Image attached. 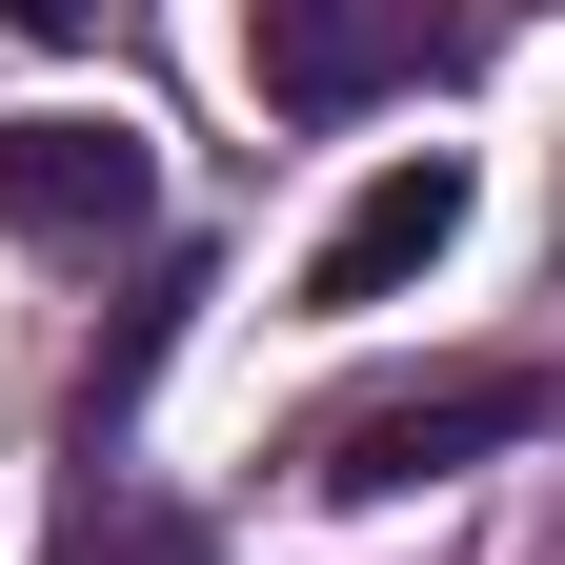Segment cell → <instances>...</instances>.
I'll use <instances>...</instances> for the list:
<instances>
[{
    "mask_svg": "<svg viewBox=\"0 0 565 565\" xmlns=\"http://www.w3.org/2000/svg\"><path fill=\"white\" fill-rule=\"evenodd\" d=\"M505 445H545V364H424V384L323 404L303 424V484H323V505H424V484H465Z\"/></svg>",
    "mask_w": 565,
    "mask_h": 565,
    "instance_id": "6da1fadb",
    "label": "cell"
},
{
    "mask_svg": "<svg viewBox=\"0 0 565 565\" xmlns=\"http://www.w3.org/2000/svg\"><path fill=\"white\" fill-rule=\"evenodd\" d=\"M61 565H223V545H202L182 505H82V545H61Z\"/></svg>",
    "mask_w": 565,
    "mask_h": 565,
    "instance_id": "5b68a950",
    "label": "cell"
},
{
    "mask_svg": "<svg viewBox=\"0 0 565 565\" xmlns=\"http://www.w3.org/2000/svg\"><path fill=\"white\" fill-rule=\"evenodd\" d=\"M0 21H21V41H102V0H0Z\"/></svg>",
    "mask_w": 565,
    "mask_h": 565,
    "instance_id": "8992f818",
    "label": "cell"
},
{
    "mask_svg": "<svg viewBox=\"0 0 565 565\" xmlns=\"http://www.w3.org/2000/svg\"><path fill=\"white\" fill-rule=\"evenodd\" d=\"M445 243H465V162H445V141H404V162H384V182H364V202L323 223L303 303H404V282L445 263Z\"/></svg>",
    "mask_w": 565,
    "mask_h": 565,
    "instance_id": "277c9868",
    "label": "cell"
},
{
    "mask_svg": "<svg viewBox=\"0 0 565 565\" xmlns=\"http://www.w3.org/2000/svg\"><path fill=\"white\" fill-rule=\"evenodd\" d=\"M484 21L465 0H243V82L282 121H364V102H424V82H465Z\"/></svg>",
    "mask_w": 565,
    "mask_h": 565,
    "instance_id": "7a4b0ae2",
    "label": "cell"
},
{
    "mask_svg": "<svg viewBox=\"0 0 565 565\" xmlns=\"http://www.w3.org/2000/svg\"><path fill=\"white\" fill-rule=\"evenodd\" d=\"M162 223V162H141V121L121 102H41V121H0V243H41V263H102Z\"/></svg>",
    "mask_w": 565,
    "mask_h": 565,
    "instance_id": "3957f363",
    "label": "cell"
}]
</instances>
